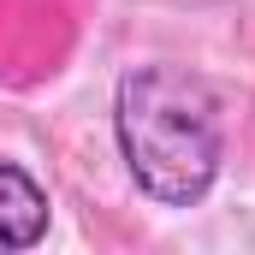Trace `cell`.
Wrapping results in <instances>:
<instances>
[{
  "label": "cell",
  "instance_id": "cell-2",
  "mask_svg": "<svg viewBox=\"0 0 255 255\" xmlns=\"http://www.w3.org/2000/svg\"><path fill=\"white\" fill-rule=\"evenodd\" d=\"M48 220H54L48 190L18 160H0V250H36L48 238Z\"/></svg>",
  "mask_w": 255,
  "mask_h": 255
},
{
  "label": "cell",
  "instance_id": "cell-1",
  "mask_svg": "<svg viewBox=\"0 0 255 255\" xmlns=\"http://www.w3.org/2000/svg\"><path fill=\"white\" fill-rule=\"evenodd\" d=\"M113 136L130 184L160 208H196L226 160L220 101L184 65H130L113 89Z\"/></svg>",
  "mask_w": 255,
  "mask_h": 255
}]
</instances>
